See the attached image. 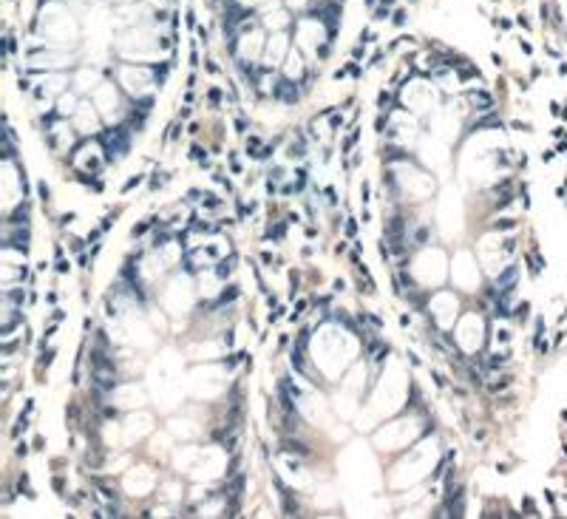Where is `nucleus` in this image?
Wrapping results in <instances>:
<instances>
[{"label": "nucleus", "instance_id": "obj_1", "mask_svg": "<svg viewBox=\"0 0 567 519\" xmlns=\"http://www.w3.org/2000/svg\"><path fill=\"white\" fill-rule=\"evenodd\" d=\"M221 6V31L233 60L241 46H252L250 65L261 77L278 71L284 60L304 63V51L326 60L338 40L346 0H216Z\"/></svg>", "mask_w": 567, "mask_h": 519}, {"label": "nucleus", "instance_id": "obj_2", "mask_svg": "<svg viewBox=\"0 0 567 519\" xmlns=\"http://www.w3.org/2000/svg\"><path fill=\"white\" fill-rule=\"evenodd\" d=\"M102 142H105V162H120L130 148V136L125 125H117V128H108L100 133Z\"/></svg>", "mask_w": 567, "mask_h": 519}, {"label": "nucleus", "instance_id": "obj_3", "mask_svg": "<svg viewBox=\"0 0 567 519\" xmlns=\"http://www.w3.org/2000/svg\"><path fill=\"white\" fill-rule=\"evenodd\" d=\"M272 97L284 102H295L298 100V82L289 80V77H278L275 85H272Z\"/></svg>", "mask_w": 567, "mask_h": 519}, {"label": "nucleus", "instance_id": "obj_4", "mask_svg": "<svg viewBox=\"0 0 567 519\" xmlns=\"http://www.w3.org/2000/svg\"><path fill=\"white\" fill-rule=\"evenodd\" d=\"M494 287H497L499 292H513V287H516V264H510L505 272H499L497 275V281H494Z\"/></svg>", "mask_w": 567, "mask_h": 519}, {"label": "nucleus", "instance_id": "obj_5", "mask_svg": "<svg viewBox=\"0 0 567 519\" xmlns=\"http://www.w3.org/2000/svg\"><path fill=\"white\" fill-rule=\"evenodd\" d=\"M29 241H31L29 230H14V233H9V236H6V247L20 250L23 256H26V253H29Z\"/></svg>", "mask_w": 567, "mask_h": 519}, {"label": "nucleus", "instance_id": "obj_6", "mask_svg": "<svg viewBox=\"0 0 567 519\" xmlns=\"http://www.w3.org/2000/svg\"><path fill=\"white\" fill-rule=\"evenodd\" d=\"M6 224L9 227H20V224H29V204L23 201V204H17V210L11 213L9 219H6Z\"/></svg>", "mask_w": 567, "mask_h": 519}, {"label": "nucleus", "instance_id": "obj_7", "mask_svg": "<svg viewBox=\"0 0 567 519\" xmlns=\"http://www.w3.org/2000/svg\"><path fill=\"white\" fill-rule=\"evenodd\" d=\"M281 451H284V454H301V457H307V454H309L307 446H304V443H298V440H292V437L281 440Z\"/></svg>", "mask_w": 567, "mask_h": 519}, {"label": "nucleus", "instance_id": "obj_8", "mask_svg": "<svg viewBox=\"0 0 567 519\" xmlns=\"http://www.w3.org/2000/svg\"><path fill=\"white\" fill-rule=\"evenodd\" d=\"M91 363H94V369H97V372L114 369V360L105 358V352H102V349H91Z\"/></svg>", "mask_w": 567, "mask_h": 519}, {"label": "nucleus", "instance_id": "obj_9", "mask_svg": "<svg viewBox=\"0 0 567 519\" xmlns=\"http://www.w3.org/2000/svg\"><path fill=\"white\" fill-rule=\"evenodd\" d=\"M488 128H502V120H499L497 114H488L485 120H477L471 130H488Z\"/></svg>", "mask_w": 567, "mask_h": 519}, {"label": "nucleus", "instance_id": "obj_10", "mask_svg": "<svg viewBox=\"0 0 567 519\" xmlns=\"http://www.w3.org/2000/svg\"><path fill=\"white\" fill-rule=\"evenodd\" d=\"M471 102H477L479 111H491L494 97H491V94H485V91H474V94H471Z\"/></svg>", "mask_w": 567, "mask_h": 519}, {"label": "nucleus", "instance_id": "obj_11", "mask_svg": "<svg viewBox=\"0 0 567 519\" xmlns=\"http://www.w3.org/2000/svg\"><path fill=\"white\" fill-rule=\"evenodd\" d=\"M233 261H236V259L230 256V259H221L219 264H216V275H219V278H227L230 272H233Z\"/></svg>", "mask_w": 567, "mask_h": 519}, {"label": "nucleus", "instance_id": "obj_12", "mask_svg": "<svg viewBox=\"0 0 567 519\" xmlns=\"http://www.w3.org/2000/svg\"><path fill=\"white\" fill-rule=\"evenodd\" d=\"M239 298V287L236 284H230V290H224L219 295V301H216V307H221V304H230V301H236Z\"/></svg>", "mask_w": 567, "mask_h": 519}, {"label": "nucleus", "instance_id": "obj_13", "mask_svg": "<svg viewBox=\"0 0 567 519\" xmlns=\"http://www.w3.org/2000/svg\"><path fill=\"white\" fill-rule=\"evenodd\" d=\"M17 488H20V494H26V497H29V499H37V494L31 491V485H29V477H26V474H23V477L17 479Z\"/></svg>", "mask_w": 567, "mask_h": 519}, {"label": "nucleus", "instance_id": "obj_14", "mask_svg": "<svg viewBox=\"0 0 567 519\" xmlns=\"http://www.w3.org/2000/svg\"><path fill=\"white\" fill-rule=\"evenodd\" d=\"M386 159H411L406 150H400V148H386V153H383Z\"/></svg>", "mask_w": 567, "mask_h": 519}, {"label": "nucleus", "instance_id": "obj_15", "mask_svg": "<svg viewBox=\"0 0 567 519\" xmlns=\"http://www.w3.org/2000/svg\"><path fill=\"white\" fill-rule=\"evenodd\" d=\"M527 264H530V272H533V275H539V272H542V259H539L536 253H530V256H527Z\"/></svg>", "mask_w": 567, "mask_h": 519}, {"label": "nucleus", "instance_id": "obj_16", "mask_svg": "<svg viewBox=\"0 0 567 519\" xmlns=\"http://www.w3.org/2000/svg\"><path fill=\"white\" fill-rule=\"evenodd\" d=\"M527 310H530V304H527V301H522V304H516V307H513V312H510V315H513V318H522V321H525V318H527Z\"/></svg>", "mask_w": 567, "mask_h": 519}, {"label": "nucleus", "instance_id": "obj_17", "mask_svg": "<svg viewBox=\"0 0 567 519\" xmlns=\"http://www.w3.org/2000/svg\"><path fill=\"white\" fill-rule=\"evenodd\" d=\"M26 429H29V420H26V411H23L20 420H17V423H14V429H11V437H17V434H20V431H26Z\"/></svg>", "mask_w": 567, "mask_h": 519}, {"label": "nucleus", "instance_id": "obj_18", "mask_svg": "<svg viewBox=\"0 0 567 519\" xmlns=\"http://www.w3.org/2000/svg\"><path fill=\"white\" fill-rule=\"evenodd\" d=\"M23 298H26L23 290H6V301H11V304H23Z\"/></svg>", "mask_w": 567, "mask_h": 519}, {"label": "nucleus", "instance_id": "obj_19", "mask_svg": "<svg viewBox=\"0 0 567 519\" xmlns=\"http://www.w3.org/2000/svg\"><path fill=\"white\" fill-rule=\"evenodd\" d=\"M289 156H292V159H295V156H298V159H301V156H307V150H304V142H298V145L292 142V145H289Z\"/></svg>", "mask_w": 567, "mask_h": 519}, {"label": "nucleus", "instance_id": "obj_20", "mask_svg": "<svg viewBox=\"0 0 567 519\" xmlns=\"http://www.w3.org/2000/svg\"><path fill=\"white\" fill-rule=\"evenodd\" d=\"M139 182H142V176H130V179L125 182V188H122V193H130V190L136 188V185H139Z\"/></svg>", "mask_w": 567, "mask_h": 519}, {"label": "nucleus", "instance_id": "obj_21", "mask_svg": "<svg viewBox=\"0 0 567 519\" xmlns=\"http://www.w3.org/2000/svg\"><path fill=\"white\" fill-rule=\"evenodd\" d=\"M168 239H170L168 233H156V236H153V247H165V244H168Z\"/></svg>", "mask_w": 567, "mask_h": 519}, {"label": "nucleus", "instance_id": "obj_22", "mask_svg": "<svg viewBox=\"0 0 567 519\" xmlns=\"http://www.w3.org/2000/svg\"><path fill=\"white\" fill-rule=\"evenodd\" d=\"M505 360H507V355H494V358L488 360V366H491V369H497V366H502Z\"/></svg>", "mask_w": 567, "mask_h": 519}, {"label": "nucleus", "instance_id": "obj_23", "mask_svg": "<svg viewBox=\"0 0 567 519\" xmlns=\"http://www.w3.org/2000/svg\"><path fill=\"white\" fill-rule=\"evenodd\" d=\"M414 239H417V244H426V241H428V230H426V227H420L417 233H414Z\"/></svg>", "mask_w": 567, "mask_h": 519}, {"label": "nucleus", "instance_id": "obj_24", "mask_svg": "<svg viewBox=\"0 0 567 519\" xmlns=\"http://www.w3.org/2000/svg\"><path fill=\"white\" fill-rule=\"evenodd\" d=\"M388 102H391V94H386V91H380V97H378V105H380V108H386Z\"/></svg>", "mask_w": 567, "mask_h": 519}, {"label": "nucleus", "instance_id": "obj_25", "mask_svg": "<svg viewBox=\"0 0 567 519\" xmlns=\"http://www.w3.org/2000/svg\"><path fill=\"white\" fill-rule=\"evenodd\" d=\"M494 227H497V230H513V227H516V221H513V219H510V221H497Z\"/></svg>", "mask_w": 567, "mask_h": 519}, {"label": "nucleus", "instance_id": "obj_26", "mask_svg": "<svg viewBox=\"0 0 567 519\" xmlns=\"http://www.w3.org/2000/svg\"><path fill=\"white\" fill-rule=\"evenodd\" d=\"M525 511H527V517H539V514H536V505H533V499H525Z\"/></svg>", "mask_w": 567, "mask_h": 519}, {"label": "nucleus", "instance_id": "obj_27", "mask_svg": "<svg viewBox=\"0 0 567 519\" xmlns=\"http://www.w3.org/2000/svg\"><path fill=\"white\" fill-rule=\"evenodd\" d=\"M355 233H358V221L349 219V221H346V236H355Z\"/></svg>", "mask_w": 567, "mask_h": 519}, {"label": "nucleus", "instance_id": "obj_28", "mask_svg": "<svg viewBox=\"0 0 567 519\" xmlns=\"http://www.w3.org/2000/svg\"><path fill=\"white\" fill-rule=\"evenodd\" d=\"M37 190H40V199L49 201V185H46V182H40V185H37Z\"/></svg>", "mask_w": 567, "mask_h": 519}, {"label": "nucleus", "instance_id": "obj_29", "mask_svg": "<svg viewBox=\"0 0 567 519\" xmlns=\"http://www.w3.org/2000/svg\"><path fill=\"white\" fill-rule=\"evenodd\" d=\"M369 193H372V188H369V182H363V188H360V199H363V201H369V199H372Z\"/></svg>", "mask_w": 567, "mask_h": 519}, {"label": "nucleus", "instance_id": "obj_30", "mask_svg": "<svg viewBox=\"0 0 567 519\" xmlns=\"http://www.w3.org/2000/svg\"><path fill=\"white\" fill-rule=\"evenodd\" d=\"M507 383H510V378H505V380H502V383H491L488 389H491V391H499V389H505Z\"/></svg>", "mask_w": 567, "mask_h": 519}, {"label": "nucleus", "instance_id": "obj_31", "mask_svg": "<svg viewBox=\"0 0 567 519\" xmlns=\"http://www.w3.org/2000/svg\"><path fill=\"white\" fill-rule=\"evenodd\" d=\"M54 355H57V352H54V349H49V352H46V358H40V363H43V366H49L51 360H54Z\"/></svg>", "mask_w": 567, "mask_h": 519}, {"label": "nucleus", "instance_id": "obj_32", "mask_svg": "<svg viewBox=\"0 0 567 519\" xmlns=\"http://www.w3.org/2000/svg\"><path fill=\"white\" fill-rule=\"evenodd\" d=\"M29 454V443H17V457H26Z\"/></svg>", "mask_w": 567, "mask_h": 519}, {"label": "nucleus", "instance_id": "obj_33", "mask_svg": "<svg viewBox=\"0 0 567 519\" xmlns=\"http://www.w3.org/2000/svg\"><path fill=\"white\" fill-rule=\"evenodd\" d=\"M74 219H77V213H65V216H60V224H71Z\"/></svg>", "mask_w": 567, "mask_h": 519}, {"label": "nucleus", "instance_id": "obj_34", "mask_svg": "<svg viewBox=\"0 0 567 519\" xmlns=\"http://www.w3.org/2000/svg\"><path fill=\"white\" fill-rule=\"evenodd\" d=\"M57 272H68V261L65 259H57Z\"/></svg>", "mask_w": 567, "mask_h": 519}, {"label": "nucleus", "instance_id": "obj_35", "mask_svg": "<svg viewBox=\"0 0 567 519\" xmlns=\"http://www.w3.org/2000/svg\"><path fill=\"white\" fill-rule=\"evenodd\" d=\"M100 236H102V227H100V230H91V233H88V241H97Z\"/></svg>", "mask_w": 567, "mask_h": 519}, {"label": "nucleus", "instance_id": "obj_36", "mask_svg": "<svg viewBox=\"0 0 567 519\" xmlns=\"http://www.w3.org/2000/svg\"><path fill=\"white\" fill-rule=\"evenodd\" d=\"M114 221H117V219H114V216H105V219H102V230H108L111 224H114Z\"/></svg>", "mask_w": 567, "mask_h": 519}, {"label": "nucleus", "instance_id": "obj_37", "mask_svg": "<svg viewBox=\"0 0 567 519\" xmlns=\"http://www.w3.org/2000/svg\"><path fill=\"white\" fill-rule=\"evenodd\" d=\"M105 417H120V411L114 409V406H108V409H105Z\"/></svg>", "mask_w": 567, "mask_h": 519}, {"label": "nucleus", "instance_id": "obj_38", "mask_svg": "<svg viewBox=\"0 0 567 519\" xmlns=\"http://www.w3.org/2000/svg\"><path fill=\"white\" fill-rule=\"evenodd\" d=\"M326 196H329V201H332V204L338 201V196H335V188H326Z\"/></svg>", "mask_w": 567, "mask_h": 519}, {"label": "nucleus", "instance_id": "obj_39", "mask_svg": "<svg viewBox=\"0 0 567 519\" xmlns=\"http://www.w3.org/2000/svg\"><path fill=\"white\" fill-rule=\"evenodd\" d=\"M219 100H221V94H219L216 88H213V91H210V102H219Z\"/></svg>", "mask_w": 567, "mask_h": 519}, {"label": "nucleus", "instance_id": "obj_40", "mask_svg": "<svg viewBox=\"0 0 567 519\" xmlns=\"http://www.w3.org/2000/svg\"><path fill=\"white\" fill-rule=\"evenodd\" d=\"M343 125V117H332V128H340Z\"/></svg>", "mask_w": 567, "mask_h": 519}, {"label": "nucleus", "instance_id": "obj_41", "mask_svg": "<svg viewBox=\"0 0 567 519\" xmlns=\"http://www.w3.org/2000/svg\"><path fill=\"white\" fill-rule=\"evenodd\" d=\"M284 176V168H272V179H281Z\"/></svg>", "mask_w": 567, "mask_h": 519}]
</instances>
